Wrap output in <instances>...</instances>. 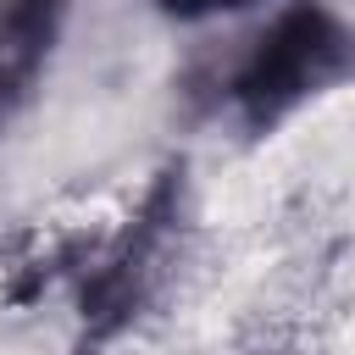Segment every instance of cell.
Instances as JSON below:
<instances>
[{
    "mask_svg": "<svg viewBox=\"0 0 355 355\" xmlns=\"http://www.w3.org/2000/svg\"><path fill=\"white\" fill-rule=\"evenodd\" d=\"M344 78H355V28L338 11L300 0L250 39V50L233 61L222 94L250 133H266L294 105L327 94Z\"/></svg>",
    "mask_w": 355,
    "mask_h": 355,
    "instance_id": "cell-1",
    "label": "cell"
},
{
    "mask_svg": "<svg viewBox=\"0 0 355 355\" xmlns=\"http://www.w3.org/2000/svg\"><path fill=\"white\" fill-rule=\"evenodd\" d=\"M61 11H67V0H0V111L44 67Z\"/></svg>",
    "mask_w": 355,
    "mask_h": 355,
    "instance_id": "cell-2",
    "label": "cell"
},
{
    "mask_svg": "<svg viewBox=\"0 0 355 355\" xmlns=\"http://www.w3.org/2000/svg\"><path fill=\"white\" fill-rule=\"evenodd\" d=\"M155 6L172 11V17H211V11H239L250 0H155Z\"/></svg>",
    "mask_w": 355,
    "mask_h": 355,
    "instance_id": "cell-3",
    "label": "cell"
}]
</instances>
